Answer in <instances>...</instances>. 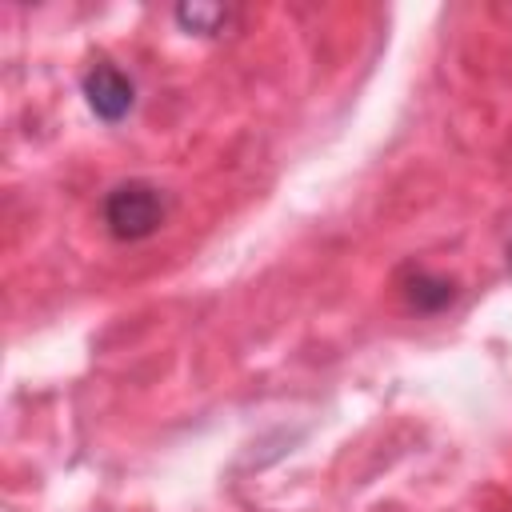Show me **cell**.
<instances>
[{
    "mask_svg": "<svg viewBox=\"0 0 512 512\" xmlns=\"http://www.w3.org/2000/svg\"><path fill=\"white\" fill-rule=\"evenodd\" d=\"M100 220L116 240H148L168 220V196L152 180H120L104 192Z\"/></svg>",
    "mask_w": 512,
    "mask_h": 512,
    "instance_id": "6da1fadb",
    "label": "cell"
},
{
    "mask_svg": "<svg viewBox=\"0 0 512 512\" xmlns=\"http://www.w3.org/2000/svg\"><path fill=\"white\" fill-rule=\"evenodd\" d=\"M456 296H460L456 280H452V276H440V272H428V268H416V272L404 280V300H408L416 312H424V316L444 312Z\"/></svg>",
    "mask_w": 512,
    "mask_h": 512,
    "instance_id": "3957f363",
    "label": "cell"
},
{
    "mask_svg": "<svg viewBox=\"0 0 512 512\" xmlns=\"http://www.w3.org/2000/svg\"><path fill=\"white\" fill-rule=\"evenodd\" d=\"M172 16H176L180 28L196 32V36H220L232 20V12L224 4H180Z\"/></svg>",
    "mask_w": 512,
    "mask_h": 512,
    "instance_id": "277c9868",
    "label": "cell"
},
{
    "mask_svg": "<svg viewBox=\"0 0 512 512\" xmlns=\"http://www.w3.org/2000/svg\"><path fill=\"white\" fill-rule=\"evenodd\" d=\"M80 96L88 104V112L104 124H120L132 108H136V80L108 64V60H96L84 76H80Z\"/></svg>",
    "mask_w": 512,
    "mask_h": 512,
    "instance_id": "7a4b0ae2",
    "label": "cell"
},
{
    "mask_svg": "<svg viewBox=\"0 0 512 512\" xmlns=\"http://www.w3.org/2000/svg\"><path fill=\"white\" fill-rule=\"evenodd\" d=\"M508 268H512V240H508Z\"/></svg>",
    "mask_w": 512,
    "mask_h": 512,
    "instance_id": "5b68a950",
    "label": "cell"
}]
</instances>
